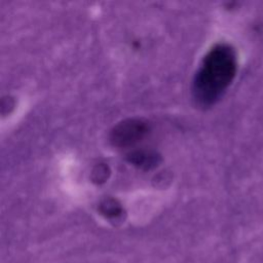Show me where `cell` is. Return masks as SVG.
Listing matches in <instances>:
<instances>
[{"label": "cell", "mask_w": 263, "mask_h": 263, "mask_svg": "<svg viewBox=\"0 0 263 263\" xmlns=\"http://www.w3.org/2000/svg\"><path fill=\"white\" fill-rule=\"evenodd\" d=\"M127 158L130 163L142 168L154 167L159 162V156L155 152L147 150L133 151L127 155Z\"/></svg>", "instance_id": "3957f363"}, {"label": "cell", "mask_w": 263, "mask_h": 263, "mask_svg": "<svg viewBox=\"0 0 263 263\" xmlns=\"http://www.w3.org/2000/svg\"><path fill=\"white\" fill-rule=\"evenodd\" d=\"M237 70L234 48L227 43H217L203 57L194 75L192 96L202 107L215 104L233 81Z\"/></svg>", "instance_id": "6da1fadb"}, {"label": "cell", "mask_w": 263, "mask_h": 263, "mask_svg": "<svg viewBox=\"0 0 263 263\" xmlns=\"http://www.w3.org/2000/svg\"><path fill=\"white\" fill-rule=\"evenodd\" d=\"M149 132V124L144 119H125L112 128L110 141L116 147H128L141 141Z\"/></svg>", "instance_id": "7a4b0ae2"}]
</instances>
